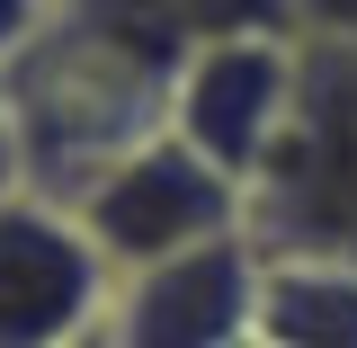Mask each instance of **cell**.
Wrapping results in <instances>:
<instances>
[{
	"mask_svg": "<svg viewBox=\"0 0 357 348\" xmlns=\"http://www.w3.org/2000/svg\"><path fill=\"white\" fill-rule=\"evenodd\" d=\"M259 259H331L357 268V45L304 36L295 45V107L250 179V223Z\"/></svg>",
	"mask_w": 357,
	"mask_h": 348,
	"instance_id": "1",
	"label": "cell"
},
{
	"mask_svg": "<svg viewBox=\"0 0 357 348\" xmlns=\"http://www.w3.org/2000/svg\"><path fill=\"white\" fill-rule=\"evenodd\" d=\"M72 215H81V232L98 241V259L116 268V286H126L143 268H170V259H188V250L232 241V232L250 223V197H241L206 152H188L178 134H161V143L126 152L116 170H98L81 197H72Z\"/></svg>",
	"mask_w": 357,
	"mask_h": 348,
	"instance_id": "2",
	"label": "cell"
},
{
	"mask_svg": "<svg viewBox=\"0 0 357 348\" xmlns=\"http://www.w3.org/2000/svg\"><path fill=\"white\" fill-rule=\"evenodd\" d=\"M304 9V36H340V45H357V0H295Z\"/></svg>",
	"mask_w": 357,
	"mask_h": 348,
	"instance_id": "9",
	"label": "cell"
},
{
	"mask_svg": "<svg viewBox=\"0 0 357 348\" xmlns=\"http://www.w3.org/2000/svg\"><path fill=\"white\" fill-rule=\"evenodd\" d=\"M45 18H54V0H0V63H9V54H27Z\"/></svg>",
	"mask_w": 357,
	"mask_h": 348,
	"instance_id": "8",
	"label": "cell"
},
{
	"mask_svg": "<svg viewBox=\"0 0 357 348\" xmlns=\"http://www.w3.org/2000/svg\"><path fill=\"white\" fill-rule=\"evenodd\" d=\"M259 348H357V268L268 259L259 277Z\"/></svg>",
	"mask_w": 357,
	"mask_h": 348,
	"instance_id": "6",
	"label": "cell"
},
{
	"mask_svg": "<svg viewBox=\"0 0 357 348\" xmlns=\"http://www.w3.org/2000/svg\"><path fill=\"white\" fill-rule=\"evenodd\" d=\"M259 241L232 232L215 250H188L170 268H143L116 286L107 348H250L259 331Z\"/></svg>",
	"mask_w": 357,
	"mask_h": 348,
	"instance_id": "5",
	"label": "cell"
},
{
	"mask_svg": "<svg viewBox=\"0 0 357 348\" xmlns=\"http://www.w3.org/2000/svg\"><path fill=\"white\" fill-rule=\"evenodd\" d=\"M250 348H259V340H250Z\"/></svg>",
	"mask_w": 357,
	"mask_h": 348,
	"instance_id": "11",
	"label": "cell"
},
{
	"mask_svg": "<svg viewBox=\"0 0 357 348\" xmlns=\"http://www.w3.org/2000/svg\"><path fill=\"white\" fill-rule=\"evenodd\" d=\"M295 45L304 36H241V45H215L188 63L178 81V107H170V134L188 152H206L241 197L250 179L268 170L277 134H286V107H295Z\"/></svg>",
	"mask_w": 357,
	"mask_h": 348,
	"instance_id": "4",
	"label": "cell"
},
{
	"mask_svg": "<svg viewBox=\"0 0 357 348\" xmlns=\"http://www.w3.org/2000/svg\"><path fill=\"white\" fill-rule=\"evenodd\" d=\"M116 268L98 259L72 206L9 197L0 206V348H89L107 340Z\"/></svg>",
	"mask_w": 357,
	"mask_h": 348,
	"instance_id": "3",
	"label": "cell"
},
{
	"mask_svg": "<svg viewBox=\"0 0 357 348\" xmlns=\"http://www.w3.org/2000/svg\"><path fill=\"white\" fill-rule=\"evenodd\" d=\"M27 197V143H18V107H9V81H0V206Z\"/></svg>",
	"mask_w": 357,
	"mask_h": 348,
	"instance_id": "7",
	"label": "cell"
},
{
	"mask_svg": "<svg viewBox=\"0 0 357 348\" xmlns=\"http://www.w3.org/2000/svg\"><path fill=\"white\" fill-rule=\"evenodd\" d=\"M89 348H107V340H89Z\"/></svg>",
	"mask_w": 357,
	"mask_h": 348,
	"instance_id": "10",
	"label": "cell"
}]
</instances>
